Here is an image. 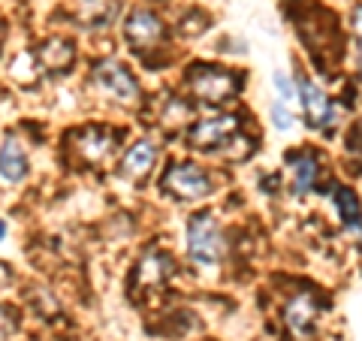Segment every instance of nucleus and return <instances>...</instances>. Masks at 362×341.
I'll use <instances>...</instances> for the list:
<instances>
[{
  "mask_svg": "<svg viewBox=\"0 0 362 341\" xmlns=\"http://www.w3.org/2000/svg\"><path fill=\"white\" fill-rule=\"evenodd\" d=\"M187 91L202 103L221 106L226 100H233L242 91V79L239 73L223 70V67L214 64H197L187 70Z\"/></svg>",
  "mask_w": 362,
  "mask_h": 341,
  "instance_id": "f257e3e1",
  "label": "nucleus"
},
{
  "mask_svg": "<svg viewBox=\"0 0 362 341\" xmlns=\"http://www.w3.org/2000/svg\"><path fill=\"white\" fill-rule=\"evenodd\" d=\"M187 251H190V260H194L197 266H202V269L221 263L226 245H223L221 226H218V221H214L211 214L199 212V214L190 218V224H187Z\"/></svg>",
  "mask_w": 362,
  "mask_h": 341,
  "instance_id": "f03ea898",
  "label": "nucleus"
},
{
  "mask_svg": "<svg viewBox=\"0 0 362 341\" xmlns=\"http://www.w3.org/2000/svg\"><path fill=\"white\" fill-rule=\"evenodd\" d=\"M160 185L175 200H199L211 190V178L197 163H173L166 169Z\"/></svg>",
  "mask_w": 362,
  "mask_h": 341,
  "instance_id": "7ed1b4c3",
  "label": "nucleus"
},
{
  "mask_svg": "<svg viewBox=\"0 0 362 341\" xmlns=\"http://www.w3.org/2000/svg\"><path fill=\"white\" fill-rule=\"evenodd\" d=\"M94 79L97 85L103 88V94H109L115 103H124V106H133L139 100V85L136 79L130 76V70L118 61H100L94 67Z\"/></svg>",
  "mask_w": 362,
  "mask_h": 341,
  "instance_id": "20e7f679",
  "label": "nucleus"
},
{
  "mask_svg": "<svg viewBox=\"0 0 362 341\" xmlns=\"http://www.w3.org/2000/svg\"><path fill=\"white\" fill-rule=\"evenodd\" d=\"M124 37L133 45L136 52H151L157 45H163L166 40V25L160 21V16H154L151 9H133L127 16V25H124Z\"/></svg>",
  "mask_w": 362,
  "mask_h": 341,
  "instance_id": "39448f33",
  "label": "nucleus"
},
{
  "mask_svg": "<svg viewBox=\"0 0 362 341\" xmlns=\"http://www.w3.org/2000/svg\"><path fill=\"white\" fill-rule=\"evenodd\" d=\"M115 142H118V133L109 130V127H100V124H90L85 130H76L73 133V151L82 157L85 163H103L106 157L115 151Z\"/></svg>",
  "mask_w": 362,
  "mask_h": 341,
  "instance_id": "423d86ee",
  "label": "nucleus"
},
{
  "mask_svg": "<svg viewBox=\"0 0 362 341\" xmlns=\"http://www.w3.org/2000/svg\"><path fill=\"white\" fill-rule=\"evenodd\" d=\"M235 133H239V118L235 115H214V118L197 121L187 133V142H190V149L206 151V149H218V145L230 142Z\"/></svg>",
  "mask_w": 362,
  "mask_h": 341,
  "instance_id": "0eeeda50",
  "label": "nucleus"
},
{
  "mask_svg": "<svg viewBox=\"0 0 362 341\" xmlns=\"http://www.w3.org/2000/svg\"><path fill=\"white\" fill-rule=\"evenodd\" d=\"M299 97H302V112L308 124L314 130H326L335 118V109H332V100L326 97V91L311 82V79H302L299 82Z\"/></svg>",
  "mask_w": 362,
  "mask_h": 341,
  "instance_id": "6e6552de",
  "label": "nucleus"
},
{
  "mask_svg": "<svg viewBox=\"0 0 362 341\" xmlns=\"http://www.w3.org/2000/svg\"><path fill=\"white\" fill-rule=\"evenodd\" d=\"M157 145L151 139H139L136 145H130L127 154L121 157V178L133 181V185H139V181L148 178V173L154 169L157 163Z\"/></svg>",
  "mask_w": 362,
  "mask_h": 341,
  "instance_id": "1a4fd4ad",
  "label": "nucleus"
},
{
  "mask_svg": "<svg viewBox=\"0 0 362 341\" xmlns=\"http://www.w3.org/2000/svg\"><path fill=\"white\" fill-rule=\"evenodd\" d=\"M33 61H37L45 73H66L76 61V52H73V42L70 40H61V37H52L45 40L37 52H33Z\"/></svg>",
  "mask_w": 362,
  "mask_h": 341,
  "instance_id": "9d476101",
  "label": "nucleus"
},
{
  "mask_svg": "<svg viewBox=\"0 0 362 341\" xmlns=\"http://www.w3.org/2000/svg\"><path fill=\"white\" fill-rule=\"evenodd\" d=\"M169 275H173V257L151 251L139 260V266H136V287H148V290L163 287Z\"/></svg>",
  "mask_w": 362,
  "mask_h": 341,
  "instance_id": "9b49d317",
  "label": "nucleus"
},
{
  "mask_svg": "<svg viewBox=\"0 0 362 341\" xmlns=\"http://www.w3.org/2000/svg\"><path fill=\"white\" fill-rule=\"evenodd\" d=\"M28 175V154L25 145H21L16 136H6L4 145H0V178L4 181H21Z\"/></svg>",
  "mask_w": 362,
  "mask_h": 341,
  "instance_id": "f8f14e48",
  "label": "nucleus"
},
{
  "mask_svg": "<svg viewBox=\"0 0 362 341\" xmlns=\"http://www.w3.org/2000/svg\"><path fill=\"white\" fill-rule=\"evenodd\" d=\"M284 320H287V326L296 335H308L311 333L314 320H317V308H314V299L308 296V293H302V296H296L287 305V308H284Z\"/></svg>",
  "mask_w": 362,
  "mask_h": 341,
  "instance_id": "ddd939ff",
  "label": "nucleus"
},
{
  "mask_svg": "<svg viewBox=\"0 0 362 341\" xmlns=\"http://www.w3.org/2000/svg\"><path fill=\"white\" fill-rule=\"evenodd\" d=\"M290 175H293V190H296V193H308L314 187V181H317V161H314V154L305 151V154L293 157Z\"/></svg>",
  "mask_w": 362,
  "mask_h": 341,
  "instance_id": "4468645a",
  "label": "nucleus"
},
{
  "mask_svg": "<svg viewBox=\"0 0 362 341\" xmlns=\"http://www.w3.org/2000/svg\"><path fill=\"white\" fill-rule=\"evenodd\" d=\"M118 13V0H82V9H78V16L88 28H100L112 21Z\"/></svg>",
  "mask_w": 362,
  "mask_h": 341,
  "instance_id": "2eb2a0df",
  "label": "nucleus"
},
{
  "mask_svg": "<svg viewBox=\"0 0 362 341\" xmlns=\"http://www.w3.org/2000/svg\"><path fill=\"white\" fill-rule=\"evenodd\" d=\"M338 206H341V212H344V221L350 224V226H359L362 224V212H359V202H356V197L350 190H338Z\"/></svg>",
  "mask_w": 362,
  "mask_h": 341,
  "instance_id": "dca6fc26",
  "label": "nucleus"
},
{
  "mask_svg": "<svg viewBox=\"0 0 362 341\" xmlns=\"http://www.w3.org/2000/svg\"><path fill=\"white\" fill-rule=\"evenodd\" d=\"M16 326H18V314H16V308H9V305H0V341L13 335V333H16Z\"/></svg>",
  "mask_w": 362,
  "mask_h": 341,
  "instance_id": "f3484780",
  "label": "nucleus"
},
{
  "mask_svg": "<svg viewBox=\"0 0 362 341\" xmlns=\"http://www.w3.org/2000/svg\"><path fill=\"white\" fill-rule=\"evenodd\" d=\"M272 82H275V91H278V97H281V103H293V100H296V91H293V82L290 79L284 76V73H275L272 76Z\"/></svg>",
  "mask_w": 362,
  "mask_h": 341,
  "instance_id": "a211bd4d",
  "label": "nucleus"
},
{
  "mask_svg": "<svg viewBox=\"0 0 362 341\" xmlns=\"http://www.w3.org/2000/svg\"><path fill=\"white\" fill-rule=\"evenodd\" d=\"M272 118H275V127H281V130H290V124H293V115H290V109H287V103H278L272 106Z\"/></svg>",
  "mask_w": 362,
  "mask_h": 341,
  "instance_id": "6ab92c4d",
  "label": "nucleus"
},
{
  "mask_svg": "<svg viewBox=\"0 0 362 341\" xmlns=\"http://www.w3.org/2000/svg\"><path fill=\"white\" fill-rule=\"evenodd\" d=\"M350 25H354L356 37L362 40V6H356V9H354V18H350Z\"/></svg>",
  "mask_w": 362,
  "mask_h": 341,
  "instance_id": "aec40b11",
  "label": "nucleus"
},
{
  "mask_svg": "<svg viewBox=\"0 0 362 341\" xmlns=\"http://www.w3.org/2000/svg\"><path fill=\"white\" fill-rule=\"evenodd\" d=\"M0 40H4V21H0Z\"/></svg>",
  "mask_w": 362,
  "mask_h": 341,
  "instance_id": "412c9836",
  "label": "nucleus"
},
{
  "mask_svg": "<svg viewBox=\"0 0 362 341\" xmlns=\"http://www.w3.org/2000/svg\"><path fill=\"white\" fill-rule=\"evenodd\" d=\"M0 238H4V224H0Z\"/></svg>",
  "mask_w": 362,
  "mask_h": 341,
  "instance_id": "4be33fe9",
  "label": "nucleus"
}]
</instances>
